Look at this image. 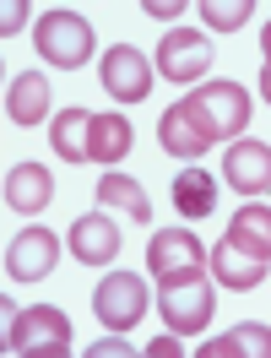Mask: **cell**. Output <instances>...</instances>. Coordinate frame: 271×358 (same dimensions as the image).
<instances>
[{
    "mask_svg": "<svg viewBox=\"0 0 271 358\" xmlns=\"http://www.w3.org/2000/svg\"><path fill=\"white\" fill-rule=\"evenodd\" d=\"M33 44H38V55L49 66L76 71L92 60V22L82 11H44L38 27H33Z\"/></svg>",
    "mask_w": 271,
    "mask_h": 358,
    "instance_id": "obj_1",
    "label": "cell"
},
{
    "mask_svg": "<svg viewBox=\"0 0 271 358\" xmlns=\"http://www.w3.org/2000/svg\"><path fill=\"white\" fill-rule=\"evenodd\" d=\"M184 109L196 114V125H201L212 141H217V136H244L249 92L239 87V82H206V87H196L190 98H184Z\"/></svg>",
    "mask_w": 271,
    "mask_h": 358,
    "instance_id": "obj_2",
    "label": "cell"
},
{
    "mask_svg": "<svg viewBox=\"0 0 271 358\" xmlns=\"http://www.w3.org/2000/svg\"><path fill=\"white\" fill-rule=\"evenodd\" d=\"M6 348L17 358H33V353H66L71 348V320L54 304H27L11 326H6Z\"/></svg>",
    "mask_w": 271,
    "mask_h": 358,
    "instance_id": "obj_3",
    "label": "cell"
},
{
    "mask_svg": "<svg viewBox=\"0 0 271 358\" xmlns=\"http://www.w3.org/2000/svg\"><path fill=\"white\" fill-rule=\"evenodd\" d=\"M158 310H163V320H168V331L196 336L206 320H212V288H206V277L196 271V277H180V282H163Z\"/></svg>",
    "mask_w": 271,
    "mask_h": 358,
    "instance_id": "obj_4",
    "label": "cell"
},
{
    "mask_svg": "<svg viewBox=\"0 0 271 358\" xmlns=\"http://www.w3.org/2000/svg\"><path fill=\"white\" fill-rule=\"evenodd\" d=\"M92 310H98V320L109 331H131L136 320L147 315V282L136 271H109L98 282V293H92Z\"/></svg>",
    "mask_w": 271,
    "mask_h": 358,
    "instance_id": "obj_5",
    "label": "cell"
},
{
    "mask_svg": "<svg viewBox=\"0 0 271 358\" xmlns=\"http://www.w3.org/2000/svg\"><path fill=\"white\" fill-rule=\"evenodd\" d=\"M147 266L158 282H180V277H196L206 266V250L190 228H158L152 245H147Z\"/></svg>",
    "mask_w": 271,
    "mask_h": 358,
    "instance_id": "obj_6",
    "label": "cell"
},
{
    "mask_svg": "<svg viewBox=\"0 0 271 358\" xmlns=\"http://www.w3.org/2000/svg\"><path fill=\"white\" fill-rule=\"evenodd\" d=\"M158 71L168 82H196L212 71V44H206V33H190V27H174V33H163L158 44Z\"/></svg>",
    "mask_w": 271,
    "mask_h": 358,
    "instance_id": "obj_7",
    "label": "cell"
},
{
    "mask_svg": "<svg viewBox=\"0 0 271 358\" xmlns=\"http://www.w3.org/2000/svg\"><path fill=\"white\" fill-rule=\"evenodd\" d=\"M54 261H60V239L49 234V228H22L17 239H11V250H6V271H11V282H44L49 271H54Z\"/></svg>",
    "mask_w": 271,
    "mask_h": 358,
    "instance_id": "obj_8",
    "label": "cell"
},
{
    "mask_svg": "<svg viewBox=\"0 0 271 358\" xmlns=\"http://www.w3.org/2000/svg\"><path fill=\"white\" fill-rule=\"evenodd\" d=\"M103 92L119 98V103H141L147 92H152V66H147V55L131 44H114L103 55Z\"/></svg>",
    "mask_w": 271,
    "mask_h": 358,
    "instance_id": "obj_9",
    "label": "cell"
},
{
    "mask_svg": "<svg viewBox=\"0 0 271 358\" xmlns=\"http://www.w3.org/2000/svg\"><path fill=\"white\" fill-rule=\"evenodd\" d=\"M71 255H76L82 266H109L114 255H119V223H109L103 206L71 223Z\"/></svg>",
    "mask_w": 271,
    "mask_h": 358,
    "instance_id": "obj_10",
    "label": "cell"
},
{
    "mask_svg": "<svg viewBox=\"0 0 271 358\" xmlns=\"http://www.w3.org/2000/svg\"><path fill=\"white\" fill-rule=\"evenodd\" d=\"M212 271H217L223 288L244 293V288H261V282H266V255H255V250L239 245L233 234H223L217 250H212Z\"/></svg>",
    "mask_w": 271,
    "mask_h": 358,
    "instance_id": "obj_11",
    "label": "cell"
},
{
    "mask_svg": "<svg viewBox=\"0 0 271 358\" xmlns=\"http://www.w3.org/2000/svg\"><path fill=\"white\" fill-rule=\"evenodd\" d=\"M223 179L239 196L271 190V147L266 141H233V147H228V163H223Z\"/></svg>",
    "mask_w": 271,
    "mask_h": 358,
    "instance_id": "obj_12",
    "label": "cell"
},
{
    "mask_svg": "<svg viewBox=\"0 0 271 358\" xmlns=\"http://www.w3.org/2000/svg\"><path fill=\"white\" fill-rule=\"evenodd\" d=\"M49 201H54V179H49L44 163H11V174H6V206L22 212V217H33V212H44Z\"/></svg>",
    "mask_w": 271,
    "mask_h": 358,
    "instance_id": "obj_13",
    "label": "cell"
},
{
    "mask_svg": "<svg viewBox=\"0 0 271 358\" xmlns=\"http://www.w3.org/2000/svg\"><path fill=\"white\" fill-rule=\"evenodd\" d=\"M6 114H11V125H38L49 114V82L44 71H17L11 76V87H6Z\"/></svg>",
    "mask_w": 271,
    "mask_h": 358,
    "instance_id": "obj_14",
    "label": "cell"
},
{
    "mask_svg": "<svg viewBox=\"0 0 271 358\" xmlns=\"http://www.w3.org/2000/svg\"><path fill=\"white\" fill-rule=\"evenodd\" d=\"M158 136H163V152H174V157H201L206 147H212V136L196 125V114L184 109V103H174V109H163V120H158Z\"/></svg>",
    "mask_w": 271,
    "mask_h": 358,
    "instance_id": "obj_15",
    "label": "cell"
},
{
    "mask_svg": "<svg viewBox=\"0 0 271 358\" xmlns=\"http://www.w3.org/2000/svg\"><path fill=\"white\" fill-rule=\"evenodd\" d=\"M201 358H271V326L244 320V326H233L228 336H212L201 348Z\"/></svg>",
    "mask_w": 271,
    "mask_h": 358,
    "instance_id": "obj_16",
    "label": "cell"
},
{
    "mask_svg": "<svg viewBox=\"0 0 271 358\" xmlns=\"http://www.w3.org/2000/svg\"><path fill=\"white\" fill-rule=\"evenodd\" d=\"M49 141H54V152L66 157V163H87L92 157V114L87 109H60Z\"/></svg>",
    "mask_w": 271,
    "mask_h": 358,
    "instance_id": "obj_17",
    "label": "cell"
},
{
    "mask_svg": "<svg viewBox=\"0 0 271 358\" xmlns=\"http://www.w3.org/2000/svg\"><path fill=\"white\" fill-rule=\"evenodd\" d=\"M174 206H180L184 223H201V217H212V212H217V179L201 174V169H184V174L174 179Z\"/></svg>",
    "mask_w": 271,
    "mask_h": 358,
    "instance_id": "obj_18",
    "label": "cell"
},
{
    "mask_svg": "<svg viewBox=\"0 0 271 358\" xmlns=\"http://www.w3.org/2000/svg\"><path fill=\"white\" fill-rule=\"evenodd\" d=\"M98 206H114V212H125L131 223H152V201H147V190H141L131 174H109V179H98Z\"/></svg>",
    "mask_w": 271,
    "mask_h": 358,
    "instance_id": "obj_19",
    "label": "cell"
},
{
    "mask_svg": "<svg viewBox=\"0 0 271 358\" xmlns=\"http://www.w3.org/2000/svg\"><path fill=\"white\" fill-rule=\"evenodd\" d=\"M228 234H233L239 245H249L255 255H266V261H271V206L244 201L233 217H228Z\"/></svg>",
    "mask_w": 271,
    "mask_h": 358,
    "instance_id": "obj_20",
    "label": "cell"
},
{
    "mask_svg": "<svg viewBox=\"0 0 271 358\" xmlns=\"http://www.w3.org/2000/svg\"><path fill=\"white\" fill-rule=\"evenodd\" d=\"M131 120L125 114H92V157L98 163H119L131 152Z\"/></svg>",
    "mask_w": 271,
    "mask_h": 358,
    "instance_id": "obj_21",
    "label": "cell"
},
{
    "mask_svg": "<svg viewBox=\"0 0 271 358\" xmlns=\"http://www.w3.org/2000/svg\"><path fill=\"white\" fill-rule=\"evenodd\" d=\"M249 6H255V0H206V6H201V17H206L212 27L233 33V27H244V22H249Z\"/></svg>",
    "mask_w": 271,
    "mask_h": 358,
    "instance_id": "obj_22",
    "label": "cell"
},
{
    "mask_svg": "<svg viewBox=\"0 0 271 358\" xmlns=\"http://www.w3.org/2000/svg\"><path fill=\"white\" fill-rule=\"evenodd\" d=\"M92 353H98V358H131L136 348H131L119 331H114V336H103V342H92Z\"/></svg>",
    "mask_w": 271,
    "mask_h": 358,
    "instance_id": "obj_23",
    "label": "cell"
},
{
    "mask_svg": "<svg viewBox=\"0 0 271 358\" xmlns=\"http://www.w3.org/2000/svg\"><path fill=\"white\" fill-rule=\"evenodd\" d=\"M22 22H27V6H22V0H6V11H0V33L11 38V33H17Z\"/></svg>",
    "mask_w": 271,
    "mask_h": 358,
    "instance_id": "obj_24",
    "label": "cell"
},
{
    "mask_svg": "<svg viewBox=\"0 0 271 358\" xmlns=\"http://www.w3.org/2000/svg\"><path fill=\"white\" fill-rule=\"evenodd\" d=\"M180 353V331H168V336H158V342H147V358H174Z\"/></svg>",
    "mask_w": 271,
    "mask_h": 358,
    "instance_id": "obj_25",
    "label": "cell"
},
{
    "mask_svg": "<svg viewBox=\"0 0 271 358\" xmlns=\"http://www.w3.org/2000/svg\"><path fill=\"white\" fill-rule=\"evenodd\" d=\"M147 11H152V17H174V11H180V0H147Z\"/></svg>",
    "mask_w": 271,
    "mask_h": 358,
    "instance_id": "obj_26",
    "label": "cell"
},
{
    "mask_svg": "<svg viewBox=\"0 0 271 358\" xmlns=\"http://www.w3.org/2000/svg\"><path fill=\"white\" fill-rule=\"evenodd\" d=\"M261 92H266V103H271V66L261 71Z\"/></svg>",
    "mask_w": 271,
    "mask_h": 358,
    "instance_id": "obj_27",
    "label": "cell"
},
{
    "mask_svg": "<svg viewBox=\"0 0 271 358\" xmlns=\"http://www.w3.org/2000/svg\"><path fill=\"white\" fill-rule=\"evenodd\" d=\"M261 49H266V66H271V22H266V33H261Z\"/></svg>",
    "mask_w": 271,
    "mask_h": 358,
    "instance_id": "obj_28",
    "label": "cell"
}]
</instances>
